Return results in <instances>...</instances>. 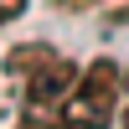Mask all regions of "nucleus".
Masks as SVG:
<instances>
[{
    "label": "nucleus",
    "instance_id": "7",
    "mask_svg": "<svg viewBox=\"0 0 129 129\" xmlns=\"http://www.w3.org/2000/svg\"><path fill=\"white\" fill-rule=\"evenodd\" d=\"M124 124H129V109H124Z\"/></svg>",
    "mask_w": 129,
    "mask_h": 129
},
{
    "label": "nucleus",
    "instance_id": "3",
    "mask_svg": "<svg viewBox=\"0 0 129 129\" xmlns=\"http://www.w3.org/2000/svg\"><path fill=\"white\" fill-rule=\"evenodd\" d=\"M57 57V47H47V41H26V47H10L5 52V72L10 78H26V72H36L41 62Z\"/></svg>",
    "mask_w": 129,
    "mask_h": 129
},
{
    "label": "nucleus",
    "instance_id": "1",
    "mask_svg": "<svg viewBox=\"0 0 129 129\" xmlns=\"http://www.w3.org/2000/svg\"><path fill=\"white\" fill-rule=\"evenodd\" d=\"M119 93H124V67L119 62H109V57L88 62L83 78H78V93H72L67 109H62V124H109Z\"/></svg>",
    "mask_w": 129,
    "mask_h": 129
},
{
    "label": "nucleus",
    "instance_id": "2",
    "mask_svg": "<svg viewBox=\"0 0 129 129\" xmlns=\"http://www.w3.org/2000/svg\"><path fill=\"white\" fill-rule=\"evenodd\" d=\"M78 78H83V67L67 62L62 52L52 62H41L36 72H26V78H21V88H26V114L41 119V124H62V109H67V98L78 93Z\"/></svg>",
    "mask_w": 129,
    "mask_h": 129
},
{
    "label": "nucleus",
    "instance_id": "6",
    "mask_svg": "<svg viewBox=\"0 0 129 129\" xmlns=\"http://www.w3.org/2000/svg\"><path fill=\"white\" fill-rule=\"evenodd\" d=\"M124 93H129V67H124Z\"/></svg>",
    "mask_w": 129,
    "mask_h": 129
},
{
    "label": "nucleus",
    "instance_id": "4",
    "mask_svg": "<svg viewBox=\"0 0 129 129\" xmlns=\"http://www.w3.org/2000/svg\"><path fill=\"white\" fill-rule=\"evenodd\" d=\"M21 10H26V0H0V26H5V21H16Z\"/></svg>",
    "mask_w": 129,
    "mask_h": 129
},
{
    "label": "nucleus",
    "instance_id": "5",
    "mask_svg": "<svg viewBox=\"0 0 129 129\" xmlns=\"http://www.w3.org/2000/svg\"><path fill=\"white\" fill-rule=\"evenodd\" d=\"M52 5H57V10H93L98 0H52Z\"/></svg>",
    "mask_w": 129,
    "mask_h": 129
}]
</instances>
